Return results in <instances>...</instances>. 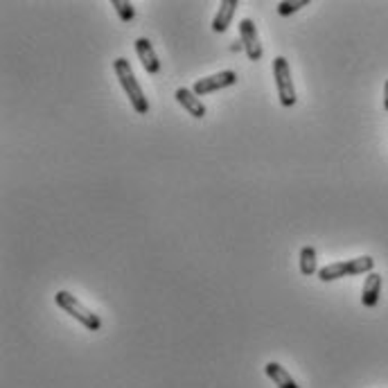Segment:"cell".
<instances>
[{"label": "cell", "mask_w": 388, "mask_h": 388, "mask_svg": "<svg viewBox=\"0 0 388 388\" xmlns=\"http://www.w3.org/2000/svg\"><path fill=\"white\" fill-rule=\"evenodd\" d=\"M375 269V260L371 255H362L355 257V260H343V262H334L318 269V278L323 282H334L341 278H348V275H362V273H373Z\"/></svg>", "instance_id": "obj_2"}, {"label": "cell", "mask_w": 388, "mask_h": 388, "mask_svg": "<svg viewBox=\"0 0 388 388\" xmlns=\"http://www.w3.org/2000/svg\"><path fill=\"white\" fill-rule=\"evenodd\" d=\"M174 97H177V102L188 111V113L192 115V118H197V120H201V118H206V106H203V102H201V97L194 93L192 88H179L177 93H174Z\"/></svg>", "instance_id": "obj_8"}, {"label": "cell", "mask_w": 388, "mask_h": 388, "mask_svg": "<svg viewBox=\"0 0 388 388\" xmlns=\"http://www.w3.org/2000/svg\"><path fill=\"white\" fill-rule=\"evenodd\" d=\"M239 39H242V48L246 50L248 59L251 61L262 59V43H260V36H257L255 23L251 18H242V21H239Z\"/></svg>", "instance_id": "obj_6"}, {"label": "cell", "mask_w": 388, "mask_h": 388, "mask_svg": "<svg viewBox=\"0 0 388 388\" xmlns=\"http://www.w3.org/2000/svg\"><path fill=\"white\" fill-rule=\"evenodd\" d=\"M136 54H138V59H140L145 72H149V75H159V72H161V61H159V54H156L149 39L140 36V39L136 41Z\"/></svg>", "instance_id": "obj_7"}, {"label": "cell", "mask_w": 388, "mask_h": 388, "mask_svg": "<svg viewBox=\"0 0 388 388\" xmlns=\"http://www.w3.org/2000/svg\"><path fill=\"white\" fill-rule=\"evenodd\" d=\"M300 273L302 275H314L318 273V264H316V248L314 246H302L300 248Z\"/></svg>", "instance_id": "obj_12"}, {"label": "cell", "mask_w": 388, "mask_h": 388, "mask_svg": "<svg viewBox=\"0 0 388 388\" xmlns=\"http://www.w3.org/2000/svg\"><path fill=\"white\" fill-rule=\"evenodd\" d=\"M380 296H382V275L373 271V273H368L364 289H362L364 307H375V305L380 302Z\"/></svg>", "instance_id": "obj_10"}, {"label": "cell", "mask_w": 388, "mask_h": 388, "mask_svg": "<svg viewBox=\"0 0 388 388\" xmlns=\"http://www.w3.org/2000/svg\"><path fill=\"white\" fill-rule=\"evenodd\" d=\"M237 7H239L237 0H224V3H219L217 14H215V18H212V32L224 34L230 27V23H233Z\"/></svg>", "instance_id": "obj_9"}, {"label": "cell", "mask_w": 388, "mask_h": 388, "mask_svg": "<svg viewBox=\"0 0 388 388\" xmlns=\"http://www.w3.org/2000/svg\"><path fill=\"white\" fill-rule=\"evenodd\" d=\"M273 79H275V88H278L280 104L284 108H291L298 97H296V88H293V77H291L289 61L284 59V57H275L273 59Z\"/></svg>", "instance_id": "obj_4"}, {"label": "cell", "mask_w": 388, "mask_h": 388, "mask_svg": "<svg viewBox=\"0 0 388 388\" xmlns=\"http://www.w3.org/2000/svg\"><path fill=\"white\" fill-rule=\"evenodd\" d=\"M307 5H309V0H282V3L278 5V14L280 16H291V14L298 12V9L307 7Z\"/></svg>", "instance_id": "obj_14"}, {"label": "cell", "mask_w": 388, "mask_h": 388, "mask_svg": "<svg viewBox=\"0 0 388 388\" xmlns=\"http://www.w3.org/2000/svg\"><path fill=\"white\" fill-rule=\"evenodd\" d=\"M111 7H113L115 12H118L120 21H122V23H134L136 9H134L131 3H129V0H111Z\"/></svg>", "instance_id": "obj_13"}, {"label": "cell", "mask_w": 388, "mask_h": 388, "mask_svg": "<svg viewBox=\"0 0 388 388\" xmlns=\"http://www.w3.org/2000/svg\"><path fill=\"white\" fill-rule=\"evenodd\" d=\"M54 302H57L59 309H63L66 314H70L75 321H79L86 330L97 332L102 328V318L97 316V314L90 312L86 305H81L70 291H57V293H54Z\"/></svg>", "instance_id": "obj_3"}, {"label": "cell", "mask_w": 388, "mask_h": 388, "mask_svg": "<svg viewBox=\"0 0 388 388\" xmlns=\"http://www.w3.org/2000/svg\"><path fill=\"white\" fill-rule=\"evenodd\" d=\"M264 373H266V377H269V380L278 386V388H300L298 384H296V380L293 377L284 371V368L280 366V364H275V362H269L264 366Z\"/></svg>", "instance_id": "obj_11"}, {"label": "cell", "mask_w": 388, "mask_h": 388, "mask_svg": "<svg viewBox=\"0 0 388 388\" xmlns=\"http://www.w3.org/2000/svg\"><path fill=\"white\" fill-rule=\"evenodd\" d=\"M113 70H115V77L120 81V86H122V90L127 93L129 102H131V106L138 115H147L149 113V102H147V95L143 86L138 84V79L134 75V68L131 63H129L124 57H120L113 61Z\"/></svg>", "instance_id": "obj_1"}, {"label": "cell", "mask_w": 388, "mask_h": 388, "mask_svg": "<svg viewBox=\"0 0 388 388\" xmlns=\"http://www.w3.org/2000/svg\"><path fill=\"white\" fill-rule=\"evenodd\" d=\"M235 84H237V72L235 70H221V72H215V75H210V77L197 79V81H194L192 90L199 97H203V95L217 93V90L230 88V86H235Z\"/></svg>", "instance_id": "obj_5"}, {"label": "cell", "mask_w": 388, "mask_h": 388, "mask_svg": "<svg viewBox=\"0 0 388 388\" xmlns=\"http://www.w3.org/2000/svg\"><path fill=\"white\" fill-rule=\"evenodd\" d=\"M384 108L388 111V79H386V84H384Z\"/></svg>", "instance_id": "obj_15"}]
</instances>
